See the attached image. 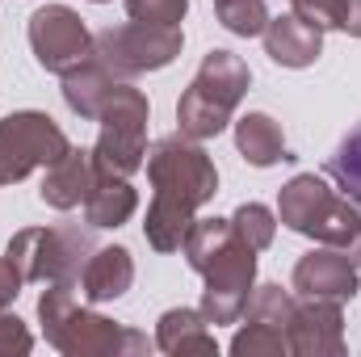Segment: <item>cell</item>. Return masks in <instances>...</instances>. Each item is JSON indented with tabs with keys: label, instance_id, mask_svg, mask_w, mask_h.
<instances>
[{
	"label": "cell",
	"instance_id": "83f0119b",
	"mask_svg": "<svg viewBox=\"0 0 361 357\" xmlns=\"http://www.w3.org/2000/svg\"><path fill=\"white\" fill-rule=\"evenodd\" d=\"M21 286H25L21 269L13 265V257L4 253V257H0V311H8V307H13V298L21 294Z\"/></svg>",
	"mask_w": 361,
	"mask_h": 357
},
{
	"label": "cell",
	"instance_id": "277c9868",
	"mask_svg": "<svg viewBox=\"0 0 361 357\" xmlns=\"http://www.w3.org/2000/svg\"><path fill=\"white\" fill-rule=\"evenodd\" d=\"M277 223H286L294 236H307L332 248H357L361 240V206L315 173H298L281 185Z\"/></svg>",
	"mask_w": 361,
	"mask_h": 357
},
{
	"label": "cell",
	"instance_id": "ba28073f",
	"mask_svg": "<svg viewBox=\"0 0 361 357\" xmlns=\"http://www.w3.org/2000/svg\"><path fill=\"white\" fill-rule=\"evenodd\" d=\"M206 277V290H202V303L197 311L206 315L210 328L219 324H240L244 315V303L252 294V282H257V248L248 240H240V231L231 227V236L193 269Z\"/></svg>",
	"mask_w": 361,
	"mask_h": 357
},
{
	"label": "cell",
	"instance_id": "484cf974",
	"mask_svg": "<svg viewBox=\"0 0 361 357\" xmlns=\"http://www.w3.org/2000/svg\"><path fill=\"white\" fill-rule=\"evenodd\" d=\"M30 349H34V337H30V328H25L17 315L0 311V357L30 353Z\"/></svg>",
	"mask_w": 361,
	"mask_h": 357
},
{
	"label": "cell",
	"instance_id": "e0dca14e",
	"mask_svg": "<svg viewBox=\"0 0 361 357\" xmlns=\"http://www.w3.org/2000/svg\"><path fill=\"white\" fill-rule=\"evenodd\" d=\"M235 147H240V156H244L252 169H273V164H281V160H294L290 147H286L281 122L269 118V114H261V109H252V114H244V118L235 122Z\"/></svg>",
	"mask_w": 361,
	"mask_h": 357
},
{
	"label": "cell",
	"instance_id": "2e32d148",
	"mask_svg": "<svg viewBox=\"0 0 361 357\" xmlns=\"http://www.w3.org/2000/svg\"><path fill=\"white\" fill-rule=\"evenodd\" d=\"M135 282V261L122 244H109V248H97L89 257V265L80 273V298L85 303H114L130 290Z\"/></svg>",
	"mask_w": 361,
	"mask_h": 357
},
{
	"label": "cell",
	"instance_id": "52a82bcc",
	"mask_svg": "<svg viewBox=\"0 0 361 357\" xmlns=\"http://www.w3.org/2000/svg\"><path fill=\"white\" fill-rule=\"evenodd\" d=\"M97 253L85 227H25L8 240V257L25 282H80V273Z\"/></svg>",
	"mask_w": 361,
	"mask_h": 357
},
{
	"label": "cell",
	"instance_id": "f546056e",
	"mask_svg": "<svg viewBox=\"0 0 361 357\" xmlns=\"http://www.w3.org/2000/svg\"><path fill=\"white\" fill-rule=\"evenodd\" d=\"M357 265H361V240H357Z\"/></svg>",
	"mask_w": 361,
	"mask_h": 357
},
{
	"label": "cell",
	"instance_id": "3957f363",
	"mask_svg": "<svg viewBox=\"0 0 361 357\" xmlns=\"http://www.w3.org/2000/svg\"><path fill=\"white\" fill-rule=\"evenodd\" d=\"M252 85L248 63L235 51H210L177 101V126L185 139H214L231 126L244 92Z\"/></svg>",
	"mask_w": 361,
	"mask_h": 357
},
{
	"label": "cell",
	"instance_id": "d6986e66",
	"mask_svg": "<svg viewBox=\"0 0 361 357\" xmlns=\"http://www.w3.org/2000/svg\"><path fill=\"white\" fill-rule=\"evenodd\" d=\"M114 85H118V80H114L97 59H85L80 68H72V72L63 76V101H68V109H72L76 118L97 122V114H101L105 97L114 92Z\"/></svg>",
	"mask_w": 361,
	"mask_h": 357
},
{
	"label": "cell",
	"instance_id": "9a60e30c",
	"mask_svg": "<svg viewBox=\"0 0 361 357\" xmlns=\"http://www.w3.org/2000/svg\"><path fill=\"white\" fill-rule=\"evenodd\" d=\"M160 353L169 357H189V353H202V357H214L219 353V341L206 324V315L197 307H173L160 315L156 324V341H152Z\"/></svg>",
	"mask_w": 361,
	"mask_h": 357
},
{
	"label": "cell",
	"instance_id": "8992f818",
	"mask_svg": "<svg viewBox=\"0 0 361 357\" xmlns=\"http://www.w3.org/2000/svg\"><path fill=\"white\" fill-rule=\"evenodd\" d=\"M185 47L180 25H147V21H126L109 25L92 38V59L114 76V80H135L143 72L169 68Z\"/></svg>",
	"mask_w": 361,
	"mask_h": 357
},
{
	"label": "cell",
	"instance_id": "603a6c76",
	"mask_svg": "<svg viewBox=\"0 0 361 357\" xmlns=\"http://www.w3.org/2000/svg\"><path fill=\"white\" fill-rule=\"evenodd\" d=\"M231 227L240 231V240H248L257 253H265L273 244V231H277V214L269 206H261V202H244V206H235Z\"/></svg>",
	"mask_w": 361,
	"mask_h": 357
},
{
	"label": "cell",
	"instance_id": "5bb4252c",
	"mask_svg": "<svg viewBox=\"0 0 361 357\" xmlns=\"http://www.w3.org/2000/svg\"><path fill=\"white\" fill-rule=\"evenodd\" d=\"M265 55L281 68H311L319 55H324V30H315L311 21H302L298 13H286V17H269L265 25Z\"/></svg>",
	"mask_w": 361,
	"mask_h": 357
},
{
	"label": "cell",
	"instance_id": "d4e9b609",
	"mask_svg": "<svg viewBox=\"0 0 361 357\" xmlns=\"http://www.w3.org/2000/svg\"><path fill=\"white\" fill-rule=\"evenodd\" d=\"M185 8L189 0H126L130 21H147V25H180Z\"/></svg>",
	"mask_w": 361,
	"mask_h": 357
},
{
	"label": "cell",
	"instance_id": "7c38bea8",
	"mask_svg": "<svg viewBox=\"0 0 361 357\" xmlns=\"http://www.w3.org/2000/svg\"><path fill=\"white\" fill-rule=\"evenodd\" d=\"M286 345L298 357H345V303L302 298L286 324Z\"/></svg>",
	"mask_w": 361,
	"mask_h": 357
},
{
	"label": "cell",
	"instance_id": "44dd1931",
	"mask_svg": "<svg viewBox=\"0 0 361 357\" xmlns=\"http://www.w3.org/2000/svg\"><path fill=\"white\" fill-rule=\"evenodd\" d=\"M328 177L336 181V189H341L345 198H353L361 206V126H353V131L341 139V147L332 152Z\"/></svg>",
	"mask_w": 361,
	"mask_h": 357
},
{
	"label": "cell",
	"instance_id": "4316f807",
	"mask_svg": "<svg viewBox=\"0 0 361 357\" xmlns=\"http://www.w3.org/2000/svg\"><path fill=\"white\" fill-rule=\"evenodd\" d=\"M294 13L302 21H311L315 30H336V17H341V0H290Z\"/></svg>",
	"mask_w": 361,
	"mask_h": 357
},
{
	"label": "cell",
	"instance_id": "f1b7e54d",
	"mask_svg": "<svg viewBox=\"0 0 361 357\" xmlns=\"http://www.w3.org/2000/svg\"><path fill=\"white\" fill-rule=\"evenodd\" d=\"M336 30H345L349 38H361V0H341V17Z\"/></svg>",
	"mask_w": 361,
	"mask_h": 357
},
{
	"label": "cell",
	"instance_id": "cb8c5ba5",
	"mask_svg": "<svg viewBox=\"0 0 361 357\" xmlns=\"http://www.w3.org/2000/svg\"><path fill=\"white\" fill-rule=\"evenodd\" d=\"M231 353L235 357H281V353H290V345H286V332L244 320L240 332L231 337Z\"/></svg>",
	"mask_w": 361,
	"mask_h": 357
},
{
	"label": "cell",
	"instance_id": "4fadbf2b",
	"mask_svg": "<svg viewBox=\"0 0 361 357\" xmlns=\"http://www.w3.org/2000/svg\"><path fill=\"white\" fill-rule=\"evenodd\" d=\"M97 185V164H92V147H68L42 177L38 198L51 210H76L85 206V198Z\"/></svg>",
	"mask_w": 361,
	"mask_h": 357
},
{
	"label": "cell",
	"instance_id": "5b68a950",
	"mask_svg": "<svg viewBox=\"0 0 361 357\" xmlns=\"http://www.w3.org/2000/svg\"><path fill=\"white\" fill-rule=\"evenodd\" d=\"M101 135L92 143V164L97 177H135L147 160V122H152V105L147 97L135 89L130 80H118L114 92L105 97L101 114Z\"/></svg>",
	"mask_w": 361,
	"mask_h": 357
},
{
	"label": "cell",
	"instance_id": "4dcf8cb0",
	"mask_svg": "<svg viewBox=\"0 0 361 357\" xmlns=\"http://www.w3.org/2000/svg\"><path fill=\"white\" fill-rule=\"evenodd\" d=\"M92 4H105V0H92Z\"/></svg>",
	"mask_w": 361,
	"mask_h": 357
},
{
	"label": "cell",
	"instance_id": "8fae6325",
	"mask_svg": "<svg viewBox=\"0 0 361 357\" xmlns=\"http://www.w3.org/2000/svg\"><path fill=\"white\" fill-rule=\"evenodd\" d=\"M298 298H332V303H349L361 290V265L349 257V248H332L319 244L311 253L298 257L294 277H290Z\"/></svg>",
	"mask_w": 361,
	"mask_h": 357
},
{
	"label": "cell",
	"instance_id": "30bf717a",
	"mask_svg": "<svg viewBox=\"0 0 361 357\" xmlns=\"http://www.w3.org/2000/svg\"><path fill=\"white\" fill-rule=\"evenodd\" d=\"M25 34H30V51H34L38 68L51 72V76H68L72 68H80L85 59H92L89 25L68 4H42V8H34Z\"/></svg>",
	"mask_w": 361,
	"mask_h": 357
},
{
	"label": "cell",
	"instance_id": "7402d4cb",
	"mask_svg": "<svg viewBox=\"0 0 361 357\" xmlns=\"http://www.w3.org/2000/svg\"><path fill=\"white\" fill-rule=\"evenodd\" d=\"M214 13H219L223 30H231L240 38H257L269 25V4L265 0H214Z\"/></svg>",
	"mask_w": 361,
	"mask_h": 357
},
{
	"label": "cell",
	"instance_id": "ffe728a7",
	"mask_svg": "<svg viewBox=\"0 0 361 357\" xmlns=\"http://www.w3.org/2000/svg\"><path fill=\"white\" fill-rule=\"evenodd\" d=\"M294 294L290 290H281V286H257L252 294H248V303H244V315L240 320H248V324H265V328H277V332H286V324H290V315H294Z\"/></svg>",
	"mask_w": 361,
	"mask_h": 357
},
{
	"label": "cell",
	"instance_id": "6da1fadb",
	"mask_svg": "<svg viewBox=\"0 0 361 357\" xmlns=\"http://www.w3.org/2000/svg\"><path fill=\"white\" fill-rule=\"evenodd\" d=\"M143 164L152 177V206H147L143 236L156 253H177L197 210L219 193V169L202 152V143L185 135L156 139Z\"/></svg>",
	"mask_w": 361,
	"mask_h": 357
},
{
	"label": "cell",
	"instance_id": "ac0fdd59",
	"mask_svg": "<svg viewBox=\"0 0 361 357\" xmlns=\"http://www.w3.org/2000/svg\"><path fill=\"white\" fill-rule=\"evenodd\" d=\"M139 210V193L126 177H97L92 193L85 198L89 227H122Z\"/></svg>",
	"mask_w": 361,
	"mask_h": 357
},
{
	"label": "cell",
	"instance_id": "7a4b0ae2",
	"mask_svg": "<svg viewBox=\"0 0 361 357\" xmlns=\"http://www.w3.org/2000/svg\"><path fill=\"white\" fill-rule=\"evenodd\" d=\"M38 320L47 332V345L68 357H126V353H147V337L105 320L89 311L76 298V282H47L38 298Z\"/></svg>",
	"mask_w": 361,
	"mask_h": 357
},
{
	"label": "cell",
	"instance_id": "9c48e42d",
	"mask_svg": "<svg viewBox=\"0 0 361 357\" xmlns=\"http://www.w3.org/2000/svg\"><path fill=\"white\" fill-rule=\"evenodd\" d=\"M68 135L51 114L17 109L0 118V185L25 181L34 169H51L68 152Z\"/></svg>",
	"mask_w": 361,
	"mask_h": 357
}]
</instances>
